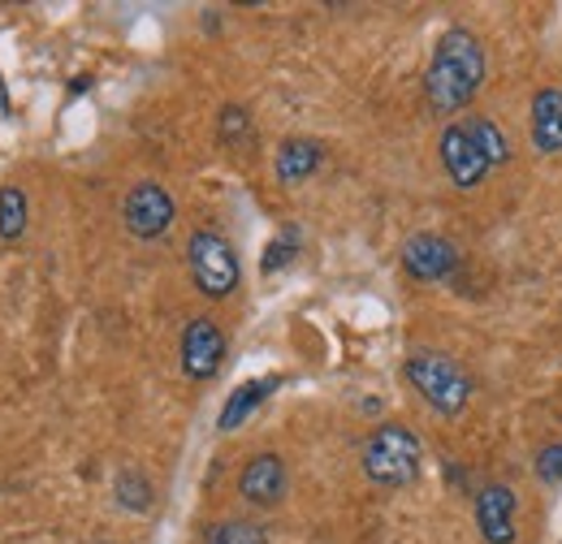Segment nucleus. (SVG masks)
Wrapping results in <instances>:
<instances>
[{"mask_svg": "<svg viewBox=\"0 0 562 544\" xmlns=\"http://www.w3.org/2000/svg\"><path fill=\"white\" fill-rule=\"evenodd\" d=\"M481 82H485V48H481V39L472 31H463V26H450L437 39L428 73H424L428 104L437 113H459L463 104H472Z\"/></svg>", "mask_w": 562, "mask_h": 544, "instance_id": "f257e3e1", "label": "nucleus"}, {"mask_svg": "<svg viewBox=\"0 0 562 544\" xmlns=\"http://www.w3.org/2000/svg\"><path fill=\"white\" fill-rule=\"evenodd\" d=\"M403 372H407L412 389H416L437 415H459V410L472 403V376H468L450 354L416 350V354L403 363Z\"/></svg>", "mask_w": 562, "mask_h": 544, "instance_id": "f03ea898", "label": "nucleus"}, {"mask_svg": "<svg viewBox=\"0 0 562 544\" xmlns=\"http://www.w3.org/2000/svg\"><path fill=\"white\" fill-rule=\"evenodd\" d=\"M363 476L385 488H403L420 476V441L403 423H381L363 445Z\"/></svg>", "mask_w": 562, "mask_h": 544, "instance_id": "7ed1b4c3", "label": "nucleus"}, {"mask_svg": "<svg viewBox=\"0 0 562 544\" xmlns=\"http://www.w3.org/2000/svg\"><path fill=\"white\" fill-rule=\"evenodd\" d=\"M187 264H191V276H195V285H200L204 298H229V294L238 290V256H234V247H229L221 234H212V229L191 234V242H187Z\"/></svg>", "mask_w": 562, "mask_h": 544, "instance_id": "20e7f679", "label": "nucleus"}, {"mask_svg": "<svg viewBox=\"0 0 562 544\" xmlns=\"http://www.w3.org/2000/svg\"><path fill=\"white\" fill-rule=\"evenodd\" d=\"M441 165H446V173H450V182L459 186V191H472V186H481L485 178H490V160H485V151H481V143L472 138L468 131V122H454V126H446V135H441Z\"/></svg>", "mask_w": 562, "mask_h": 544, "instance_id": "39448f33", "label": "nucleus"}, {"mask_svg": "<svg viewBox=\"0 0 562 544\" xmlns=\"http://www.w3.org/2000/svg\"><path fill=\"white\" fill-rule=\"evenodd\" d=\"M122 220H126V229L135 238H143V242L165 238L169 225H173V200H169V191L160 182H139L126 195V204H122Z\"/></svg>", "mask_w": 562, "mask_h": 544, "instance_id": "423d86ee", "label": "nucleus"}, {"mask_svg": "<svg viewBox=\"0 0 562 544\" xmlns=\"http://www.w3.org/2000/svg\"><path fill=\"white\" fill-rule=\"evenodd\" d=\"M221 359H225V333L216 329V320H209V316L191 320L182 333V372L191 381H209V376H216Z\"/></svg>", "mask_w": 562, "mask_h": 544, "instance_id": "0eeeda50", "label": "nucleus"}, {"mask_svg": "<svg viewBox=\"0 0 562 544\" xmlns=\"http://www.w3.org/2000/svg\"><path fill=\"white\" fill-rule=\"evenodd\" d=\"M403 269L416 281H446L450 272L459 269V247L441 234H416L403 247Z\"/></svg>", "mask_w": 562, "mask_h": 544, "instance_id": "6e6552de", "label": "nucleus"}, {"mask_svg": "<svg viewBox=\"0 0 562 544\" xmlns=\"http://www.w3.org/2000/svg\"><path fill=\"white\" fill-rule=\"evenodd\" d=\"M238 492L247 506H260V510H273L285 497V463L278 454H256L243 476H238Z\"/></svg>", "mask_w": 562, "mask_h": 544, "instance_id": "1a4fd4ad", "label": "nucleus"}, {"mask_svg": "<svg viewBox=\"0 0 562 544\" xmlns=\"http://www.w3.org/2000/svg\"><path fill=\"white\" fill-rule=\"evenodd\" d=\"M476 528L490 544H515V492L506 484H485L476 492Z\"/></svg>", "mask_w": 562, "mask_h": 544, "instance_id": "9d476101", "label": "nucleus"}, {"mask_svg": "<svg viewBox=\"0 0 562 544\" xmlns=\"http://www.w3.org/2000/svg\"><path fill=\"white\" fill-rule=\"evenodd\" d=\"M281 385V376H260V381H243L234 394H229V403L221 407V415H216V428L221 432H234V428H243L256 410L269 403V394Z\"/></svg>", "mask_w": 562, "mask_h": 544, "instance_id": "9b49d317", "label": "nucleus"}, {"mask_svg": "<svg viewBox=\"0 0 562 544\" xmlns=\"http://www.w3.org/2000/svg\"><path fill=\"white\" fill-rule=\"evenodd\" d=\"M532 147L554 156L562 151V91L559 87H546L537 91L532 100Z\"/></svg>", "mask_w": 562, "mask_h": 544, "instance_id": "f8f14e48", "label": "nucleus"}, {"mask_svg": "<svg viewBox=\"0 0 562 544\" xmlns=\"http://www.w3.org/2000/svg\"><path fill=\"white\" fill-rule=\"evenodd\" d=\"M325 160V147L316 138H285L278 147V178L285 186L294 182H307Z\"/></svg>", "mask_w": 562, "mask_h": 544, "instance_id": "ddd939ff", "label": "nucleus"}, {"mask_svg": "<svg viewBox=\"0 0 562 544\" xmlns=\"http://www.w3.org/2000/svg\"><path fill=\"white\" fill-rule=\"evenodd\" d=\"M26 216H31L26 195L18 186H0V238L4 242H18L26 234Z\"/></svg>", "mask_w": 562, "mask_h": 544, "instance_id": "4468645a", "label": "nucleus"}, {"mask_svg": "<svg viewBox=\"0 0 562 544\" xmlns=\"http://www.w3.org/2000/svg\"><path fill=\"white\" fill-rule=\"evenodd\" d=\"M468 131L481 143V151H485V160H490L493 169L510 160V138L497 131V122H490V117H468Z\"/></svg>", "mask_w": 562, "mask_h": 544, "instance_id": "2eb2a0df", "label": "nucleus"}, {"mask_svg": "<svg viewBox=\"0 0 562 544\" xmlns=\"http://www.w3.org/2000/svg\"><path fill=\"white\" fill-rule=\"evenodd\" d=\"M204 544H269L260 523H247V519H225L209 532Z\"/></svg>", "mask_w": 562, "mask_h": 544, "instance_id": "dca6fc26", "label": "nucleus"}, {"mask_svg": "<svg viewBox=\"0 0 562 544\" xmlns=\"http://www.w3.org/2000/svg\"><path fill=\"white\" fill-rule=\"evenodd\" d=\"M113 497H117V501H122L126 510L143 514V510L151 506V484H147V479H143L139 472H131V467H126L122 476L113 479Z\"/></svg>", "mask_w": 562, "mask_h": 544, "instance_id": "f3484780", "label": "nucleus"}, {"mask_svg": "<svg viewBox=\"0 0 562 544\" xmlns=\"http://www.w3.org/2000/svg\"><path fill=\"white\" fill-rule=\"evenodd\" d=\"M294 256H299V229H294V225H285L278 238L265 247V260H260V269H265V272H281L285 264H290V260H294Z\"/></svg>", "mask_w": 562, "mask_h": 544, "instance_id": "a211bd4d", "label": "nucleus"}, {"mask_svg": "<svg viewBox=\"0 0 562 544\" xmlns=\"http://www.w3.org/2000/svg\"><path fill=\"white\" fill-rule=\"evenodd\" d=\"M247 135H251V117H247V109H243V104H225V109H221V143L238 147Z\"/></svg>", "mask_w": 562, "mask_h": 544, "instance_id": "6ab92c4d", "label": "nucleus"}, {"mask_svg": "<svg viewBox=\"0 0 562 544\" xmlns=\"http://www.w3.org/2000/svg\"><path fill=\"white\" fill-rule=\"evenodd\" d=\"M537 476L546 484H562V445H546L537 454Z\"/></svg>", "mask_w": 562, "mask_h": 544, "instance_id": "aec40b11", "label": "nucleus"}, {"mask_svg": "<svg viewBox=\"0 0 562 544\" xmlns=\"http://www.w3.org/2000/svg\"><path fill=\"white\" fill-rule=\"evenodd\" d=\"M0 113H9V95H4V82H0Z\"/></svg>", "mask_w": 562, "mask_h": 544, "instance_id": "412c9836", "label": "nucleus"}]
</instances>
